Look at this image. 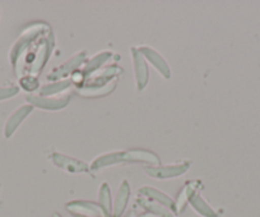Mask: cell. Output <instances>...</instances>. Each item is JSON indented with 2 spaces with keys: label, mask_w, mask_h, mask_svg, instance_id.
<instances>
[{
  "label": "cell",
  "mask_w": 260,
  "mask_h": 217,
  "mask_svg": "<svg viewBox=\"0 0 260 217\" xmlns=\"http://www.w3.org/2000/svg\"><path fill=\"white\" fill-rule=\"evenodd\" d=\"M71 95L62 94L59 96H41L39 94H27V104L41 110H61L71 102Z\"/></svg>",
  "instance_id": "277c9868"
},
{
  "label": "cell",
  "mask_w": 260,
  "mask_h": 217,
  "mask_svg": "<svg viewBox=\"0 0 260 217\" xmlns=\"http://www.w3.org/2000/svg\"><path fill=\"white\" fill-rule=\"evenodd\" d=\"M87 61V52L81 51L78 54H76L74 56H72L68 61L62 63L61 66L55 67L49 74H47V81L50 82H56L61 81V79L67 78L68 76H72L76 72L81 71L83 68V66Z\"/></svg>",
  "instance_id": "8992f818"
},
{
  "label": "cell",
  "mask_w": 260,
  "mask_h": 217,
  "mask_svg": "<svg viewBox=\"0 0 260 217\" xmlns=\"http://www.w3.org/2000/svg\"><path fill=\"white\" fill-rule=\"evenodd\" d=\"M49 157L56 168L61 169V170L67 171V173L89 174V175L92 174V170L88 164H86V162L81 161L78 159L68 156V154L60 153L57 151H51L49 153Z\"/></svg>",
  "instance_id": "5b68a950"
},
{
  "label": "cell",
  "mask_w": 260,
  "mask_h": 217,
  "mask_svg": "<svg viewBox=\"0 0 260 217\" xmlns=\"http://www.w3.org/2000/svg\"><path fill=\"white\" fill-rule=\"evenodd\" d=\"M132 59H133L134 74H136V84L138 91H143L149 81V69L147 60L139 51V47L133 46L130 49Z\"/></svg>",
  "instance_id": "52a82bcc"
},
{
  "label": "cell",
  "mask_w": 260,
  "mask_h": 217,
  "mask_svg": "<svg viewBox=\"0 0 260 217\" xmlns=\"http://www.w3.org/2000/svg\"><path fill=\"white\" fill-rule=\"evenodd\" d=\"M119 164H125L124 157H122V151H114L109 153H104L97 156L89 165L92 171H99L109 166L119 165Z\"/></svg>",
  "instance_id": "9a60e30c"
},
{
  "label": "cell",
  "mask_w": 260,
  "mask_h": 217,
  "mask_svg": "<svg viewBox=\"0 0 260 217\" xmlns=\"http://www.w3.org/2000/svg\"><path fill=\"white\" fill-rule=\"evenodd\" d=\"M55 46V39L52 32H50L47 36H45L42 39V41L40 42L39 49L36 51V55H35L34 61H32L31 67L28 68L26 74H29V76L34 77H39L40 73L42 72V69L45 68L46 63L49 61L50 56L52 54V50H54ZM24 74V76H26Z\"/></svg>",
  "instance_id": "3957f363"
},
{
  "label": "cell",
  "mask_w": 260,
  "mask_h": 217,
  "mask_svg": "<svg viewBox=\"0 0 260 217\" xmlns=\"http://www.w3.org/2000/svg\"><path fill=\"white\" fill-rule=\"evenodd\" d=\"M138 196L146 197V198L152 199V201L162 204V206H165L166 208L171 209V211L174 212V199H172L171 197L167 196L166 193H164V192L153 188V187H148V185L142 187V188H139V191H138Z\"/></svg>",
  "instance_id": "e0dca14e"
},
{
  "label": "cell",
  "mask_w": 260,
  "mask_h": 217,
  "mask_svg": "<svg viewBox=\"0 0 260 217\" xmlns=\"http://www.w3.org/2000/svg\"><path fill=\"white\" fill-rule=\"evenodd\" d=\"M139 51L142 52V55L144 56L147 61L164 77L165 79L171 78V68L169 67L167 61L165 60L164 56L159 54L157 50H154L151 46H141Z\"/></svg>",
  "instance_id": "7c38bea8"
},
{
  "label": "cell",
  "mask_w": 260,
  "mask_h": 217,
  "mask_svg": "<svg viewBox=\"0 0 260 217\" xmlns=\"http://www.w3.org/2000/svg\"><path fill=\"white\" fill-rule=\"evenodd\" d=\"M137 203L141 208H143L144 211L148 212V213L154 214L157 217H175V213L171 211V209L166 208L162 204L157 203V202L152 201V199L146 198V197L138 196L137 198Z\"/></svg>",
  "instance_id": "ac0fdd59"
},
{
  "label": "cell",
  "mask_w": 260,
  "mask_h": 217,
  "mask_svg": "<svg viewBox=\"0 0 260 217\" xmlns=\"http://www.w3.org/2000/svg\"><path fill=\"white\" fill-rule=\"evenodd\" d=\"M122 73L121 67L119 66H109V67H104L100 71H97L96 73H93L92 76H89L88 78L86 79L83 86L86 87H100V86H105L109 82H111L112 79L119 78L120 74ZM82 86V87H83Z\"/></svg>",
  "instance_id": "8fae6325"
},
{
  "label": "cell",
  "mask_w": 260,
  "mask_h": 217,
  "mask_svg": "<svg viewBox=\"0 0 260 217\" xmlns=\"http://www.w3.org/2000/svg\"><path fill=\"white\" fill-rule=\"evenodd\" d=\"M19 88L24 89L28 94H34L35 91H39L40 88V82L37 77L29 76V74H26V76H22L19 78Z\"/></svg>",
  "instance_id": "603a6c76"
},
{
  "label": "cell",
  "mask_w": 260,
  "mask_h": 217,
  "mask_svg": "<svg viewBox=\"0 0 260 217\" xmlns=\"http://www.w3.org/2000/svg\"><path fill=\"white\" fill-rule=\"evenodd\" d=\"M190 206L192 207L195 212L203 217H218V213H217L216 209L212 206H209L208 202L202 197V194L195 193L192 196V198L190 199L189 202Z\"/></svg>",
  "instance_id": "44dd1931"
},
{
  "label": "cell",
  "mask_w": 260,
  "mask_h": 217,
  "mask_svg": "<svg viewBox=\"0 0 260 217\" xmlns=\"http://www.w3.org/2000/svg\"><path fill=\"white\" fill-rule=\"evenodd\" d=\"M34 109L35 107L32 106V105L24 104L21 105L18 109H16V110L11 114V116H9L8 120H7L6 126H4V137H6L7 139H9L14 133H16L17 129L19 128V126H21L24 121V119L34 111Z\"/></svg>",
  "instance_id": "4fadbf2b"
},
{
  "label": "cell",
  "mask_w": 260,
  "mask_h": 217,
  "mask_svg": "<svg viewBox=\"0 0 260 217\" xmlns=\"http://www.w3.org/2000/svg\"><path fill=\"white\" fill-rule=\"evenodd\" d=\"M65 208L74 217H106L101 207L89 201H73L65 204Z\"/></svg>",
  "instance_id": "ba28073f"
},
{
  "label": "cell",
  "mask_w": 260,
  "mask_h": 217,
  "mask_svg": "<svg viewBox=\"0 0 260 217\" xmlns=\"http://www.w3.org/2000/svg\"><path fill=\"white\" fill-rule=\"evenodd\" d=\"M191 166V161L184 160V161L175 162V164H169V165H157V166H146L144 171L148 176L159 180L165 179H171L181 176L189 171Z\"/></svg>",
  "instance_id": "7a4b0ae2"
},
{
  "label": "cell",
  "mask_w": 260,
  "mask_h": 217,
  "mask_svg": "<svg viewBox=\"0 0 260 217\" xmlns=\"http://www.w3.org/2000/svg\"><path fill=\"white\" fill-rule=\"evenodd\" d=\"M73 86L71 79H61V81L50 82V83L44 84L39 88V95L41 96H59L65 91H68Z\"/></svg>",
  "instance_id": "ffe728a7"
},
{
  "label": "cell",
  "mask_w": 260,
  "mask_h": 217,
  "mask_svg": "<svg viewBox=\"0 0 260 217\" xmlns=\"http://www.w3.org/2000/svg\"><path fill=\"white\" fill-rule=\"evenodd\" d=\"M203 187L201 180H189L184 184L180 192L177 193L176 199L174 201V213L175 216L176 214H180L181 212H184V209L186 208V206L189 204L190 199L192 198L195 193H198L199 189Z\"/></svg>",
  "instance_id": "9c48e42d"
},
{
  "label": "cell",
  "mask_w": 260,
  "mask_h": 217,
  "mask_svg": "<svg viewBox=\"0 0 260 217\" xmlns=\"http://www.w3.org/2000/svg\"><path fill=\"white\" fill-rule=\"evenodd\" d=\"M112 52L111 51H101L99 54L93 56L92 59H89L88 61H86V64L83 66V68L81 69L82 73L84 74L86 79L89 76H92L93 73H96L97 71H100L101 68H104L105 64L111 59Z\"/></svg>",
  "instance_id": "d6986e66"
},
{
  "label": "cell",
  "mask_w": 260,
  "mask_h": 217,
  "mask_svg": "<svg viewBox=\"0 0 260 217\" xmlns=\"http://www.w3.org/2000/svg\"><path fill=\"white\" fill-rule=\"evenodd\" d=\"M137 216H138V214H136V213H134V212H132V213L127 214L126 217H137Z\"/></svg>",
  "instance_id": "d4e9b609"
},
{
  "label": "cell",
  "mask_w": 260,
  "mask_h": 217,
  "mask_svg": "<svg viewBox=\"0 0 260 217\" xmlns=\"http://www.w3.org/2000/svg\"><path fill=\"white\" fill-rule=\"evenodd\" d=\"M52 217H61V214L57 213V212H55V213H52Z\"/></svg>",
  "instance_id": "484cf974"
},
{
  "label": "cell",
  "mask_w": 260,
  "mask_h": 217,
  "mask_svg": "<svg viewBox=\"0 0 260 217\" xmlns=\"http://www.w3.org/2000/svg\"><path fill=\"white\" fill-rule=\"evenodd\" d=\"M99 204L106 217H112V199L111 189L107 183H102L99 189Z\"/></svg>",
  "instance_id": "7402d4cb"
},
{
  "label": "cell",
  "mask_w": 260,
  "mask_h": 217,
  "mask_svg": "<svg viewBox=\"0 0 260 217\" xmlns=\"http://www.w3.org/2000/svg\"><path fill=\"white\" fill-rule=\"evenodd\" d=\"M122 157H124L125 164L130 162V164H147L148 166L161 165V159L158 154L148 149H126V151H122Z\"/></svg>",
  "instance_id": "30bf717a"
},
{
  "label": "cell",
  "mask_w": 260,
  "mask_h": 217,
  "mask_svg": "<svg viewBox=\"0 0 260 217\" xmlns=\"http://www.w3.org/2000/svg\"><path fill=\"white\" fill-rule=\"evenodd\" d=\"M130 194H132V189H130L129 181L122 180L115 197L114 204H112V217H121L124 214L129 203Z\"/></svg>",
  "instance_id": "5bb4252c"
},
{
  "label": "cell",
  "mask_w": 260,
  "mask_h": 217,
  "mask_svg": "<svg viewBox=\"0 0 260 217\" xmlns=\"http://www.w3.org/2000/svg\"><path fill=\"white\" fill-rule=\"evenodd\" d=\"M117 82H119V78L112 79L111 82H109L105 86L100 87H76V92L79 95V96L87 97V99H92V97H102L107 96L111 92L115 91L117 86Z\"/></svg>",
  "instance_id": "2e32d148"
},
{
  "label": "cell",
  "mask_w": 260,
  "mask_h": 217,
  "mask_svg": "<svg viewBox=\"0 0 260 217\" xmlns=\"http://www.w3.org/2000/svg\"><path fill=\"white\" fill-rule=\"evenodd\" d=\"M19 86H14V84H9V86H0V101L3 100H8L11 97L16 96L19 92Z\"/></svg>",
  "instance_id": "cb8c5ba5"
},
{
  "label": "cell",
  "mask_w": 260,
  "mask_h": 217,
  "mask_svg": "<svg viewBox=\"0 0 260 217\" xmlns=\"http://www.w3.org/2000/svg\"><path fill=\"white\" fill-rule=\"evenodd\" d=\"M49 32H51V28L47 23L44 22H37V23L31 24L29 27H27L23 31V34L19 36V39L17 40L16 44L13 45L11 50V54H9V58H11V63L13 66V68L16 67V64L18 63V60L21 59L22 54L24 52V50L28 47V45L31 42H34L35 40L40 39L41 36H45Z\"/></svg>",
  "instance_id": "6da1fadb"
}]
</instances>
